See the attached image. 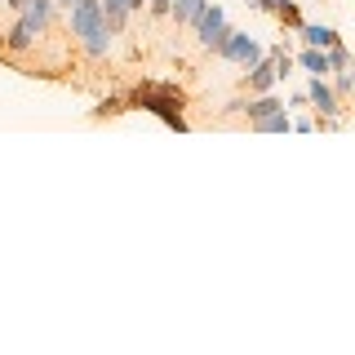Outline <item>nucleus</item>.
Listing matches in <instances>:
<instances>
[{
	"mask_svg": "<svg viewBox=\"0 0 355 355\" xmlns=\"http://www.w3.org/2000/svg\"><path fill=\"white\" fill-rule=\"evenodd\" d=\"M125 111H147V116L164 120L173 133L191 129V120H187V94L178 89V80H138L125 94Z\"/></svg>",
	"mask_w": 355,
	"mask_h": 355,
	"instance_id": "nucleus-1",
	"label": "nucleus"
},
{
	"mask_svg": "<svg viewBox=\"0 0 355 355\" xmlns=\"http://www.w3.org/2000/svg\"><path fill=\"white\" fill-rule=\"evenodd\" d=\"M67 27H71V36L80 40V49L89 58H107L111 53V27L103 18V0H76L71 9H67Z\"/></svg>",
	"mask_w": 355,
	"mask_h": 355,
	"instance_id": "nucleus-2",
	"label": "nucleus"
},
{
	"mask_svg": "<svg viewBox=\"0 0 355 355\" xmlns=\"http://www.w3.org/2000/svg\"><path fill=\"white\" fill-rule=\"evenodd\" d=\"M306 107L320 116V129H338L342 116H347V103L333 94L329 76H311V85H306Z\"/></svg>",
	"mask_w": 355,
	"mask_h": 355,
	"instance_id": "nucleus-3",
	"label": "nucleus"
},
{
	"mask_svg": "<svg viewBox=\"0 0 355 355\" xmlns=\"http://www.w3.org/2000/svg\"><path fill=\"white\" fill-rule=\"evenodd\" d=\"M214 53H218L222 62H236V67H244V71H249V67L262 58V44L253 40L249 31H227V36L218 40V49H214Z\"/></svg>",
	"mask_w": 355,
	"mask_h": 355,
	"instance_id": "nucleus-4",
	"label": "nucleus"
},
{
	"mask_svg": "<svg viewBox=\"0 0 355 355\" xmlns=\"http://www.w3.org/2000/svg\"><path fill=\"white\" fill-rule=\"evenodd\" d=\"M44 31L36 27V22H27V18H14V27L9 31H0V53H27V49H36Z\"/></svg>",
	"mask_w": 355,
	"mask_h": 355,
	"instance_id": "nucleus-5",
	"label": "nucleus"
},
{
	"mask_svg": "<svg viewBox=\"0 0 355 355\" xmlns=\"http://www.w3.org/2000/svg\"><path fill=\"white\" fill-rule=\"evenodd\" d=\"M191 31H196V40L205 44L209 53H214V49H218V40L231 31V27H227V9H222V5H209L205 14H200V22H196Z\"/></svg>",
	"mask_w": 355,
	"mask_h": 355,
	"instance_id": "nucleus-6",
	"label": "nucleus"
},
{
	"mask_svg": "<svg viewBox=\"0 0 355 355\" xmlns=\"http://www.w3.org/2000/svg\"><path fill=\"white\" fill-rule=\"evenodd\" d=\"M205 9H209V0H173V5H169V18L178 22V27H196Z\"/></svg>",
	"mask_w": 355,
	"mask_h": 355,
	"instance_id": "nucleus-7",
	"label": "nucleus"
},
{
	"mask_svg": "<svg viewBox=\"0 0 355 355\" xmlns=\"http://www.w3.org/2000/svg\"><path fill=\"white\" fill-rule=\"evenodd\" d=\"M297 36H302L306 49H329L333 40H342L333 27H320V22H302V27H297Z\"/></svg>",
	"mask_w": 355,
	"mask_h": 355,
	"instance_id": "nucleus-8",
	"label": "nucleus"
},
{
	"mask_svg": "<svg viewBox=\"0 0 355 355\" xmlns=\"http://www.w3.org/2000/svg\"><path fill=\"white\" fill-rule=\"evenodd\" d=\"M103 18H107L111 36H120L125 22H129V0H103Z\"/></svg>",
	"mask_w": 355,
	"mask_h": 355,
	"instance_id": "nucleus-9",
	"label": "nucleus"
},
{
	"mask_svg": "<svg viewBox=\"0 0 355 355\" xmlns=\"http://www.w3.org/2000/svg\"><path fill=\"white\" fill-rule=\"evenodd\" d=\"M249 129H258V133H288L293 129V120H288V111L280 107V111H271V116H262V120H253Z\"/></svg>",
	"mask_w": 355,
	"mask_h": 355,
	"instance_id": "nucleus-10",
	"label": "nucleus"
},
{
	"mask_svg": "<svg viewBox=\"0 0 355 355\" xmlns=\"http://www.w3.org/2000/svg\"><path fill=\"white\" fill-rule=\"evenodd\" d=\"M297 67L311 71V76H329V53L324 49H302L297 53Z\"/></svg>",
	"mask_w": 355,
	"mask_h": 355,
	"instance_id": "nucleus-11",
	"label": "nucleus"
},
{
	"mask_svg": "<svg viewBox=\"0 0 355 355\" xmlns=\"http://www.w3.org/2000/svg\"><path fill=\"white\" fill-rule=\"evenodd\" d=\"M324 53H329V76H333V71H347V67H351V49H347L342 40H333Z\"/></svg>",
	"mask_w": 355,
	"mask_h": 355,
	"instance_id": "nucleus-12",
	"label": "nucleus"
},
{
	"mask_svg": "<svg viewBox=\"0 0 355 355\" xmlns=\"http://www.w3.org/2000/svg\"><path fill=\"white\" fill-rule=\"evenodd\" d=\"M275 18H280V27H288V31H297V27L306 22V18H302V9H297L293 0H284V5L275 9Z\"/></svg>",
	"mask_w": 355,
	"mask_h": 355,
	"instance_id": "nucleus-13",
	"label": "nucleus"
},
{
	"mask_svg": "<svg viewBox=\"0 0 355 355\" xmlns=\"http://www.w3.org/2000/svg\"><path fill=\"white\" fill-rule=\"evenodd\" d=\"M120 111H125V98H103L89 116H94V120H111V116H120Z\"/></svg>",
	"mask_w": 355,
	"mask_h": 355,
	"instance_id": "nucleus-14",
	"label": "nucleus"
},
{
	"mask_svg": "<svg viewBox=\"0 0 355 355\" xmlns=\"http://www.w3.org/2000/svg\"><path fill=\"white\" fill-rule=\"evenodd\" d=\"M329 85H333V94H338L342 103H347V98L355 94V80H351V67H347V71H333V80H329Z\"/></svg>",
	"mask_w": 355,
	"mask_h": 355,
	"instance_id": "nucleus-15",
	"label": "nucleus"
},
{
	"mask_svg": "<svg viewBox=\"0 0 355 355\" xmlns=\"http://www.w3.org/2000/svg\"><path fill=\"white\" fill-rule=\"evenodd\" d=\"M169 5L173 0H147V14L151 18H169Z\"/></svg>",
	"mask_w": 355,
	"mask_h": 355,
	"instance_id": "nucleus-16",
	"label": "nucleus"
},
{
	"mask_svg": "<svg viewBox=\"0 0 355 355\" xmlns=\"http://www.w3.org/2000/svg\"><path fill=\"white\" fill-rule=\"evenodd\" d=\"M293 129H302V133H311V129H315V120H311V116H297V120H293Z\"/></svg>",
	"mask_w": 355,
	"mask_h": 355,
	"instance_id": "nucleus-17",
	"label": "nucleus"
},
{
	"mask_svg": "<svg viewBox=\"0 0 355 355\" xmlns=\"http://www.w3.org/2000/svg\"><path fill=\"white\" fill-rule=\"evenodd\" d=\"M280 5H284V0H258V9H266V14H275Z\"/></svg>",
	"mask_w": 355,
	"mask_h": 355,
	"instance_id": "nucleus-18",
	"label": "nucleus"
},
{
	"mask_svg": "<svg viewBox=\"0 0 355 355\" xmlns=\"http://www.w3.org/2000/svg\"><path fill=\"white\" fill-rule=\"evenodd\" d=\"M147 9V0H129V14H142Z\"/></svg>",
	"mask_w": 355,
	"mask_h": 355,
	"instance_id": "nucleus-19",
	"label": "nucleus"
},
{
	"mask_svg": "<svg viewBox=\"0 0 355 355\" xmlns=\"http://www.w3.org/2000/svg\"><path fill=\"white\" fill-rule=\"evenodd\" d=\"M244 5H249V9H258V0H244Z\"/></svg>",
	"mask_w": 355,
	"mask_h": 355,
	"instance_id": "nucleus-20",
	"label": "nucleus"
}]
</instances>
